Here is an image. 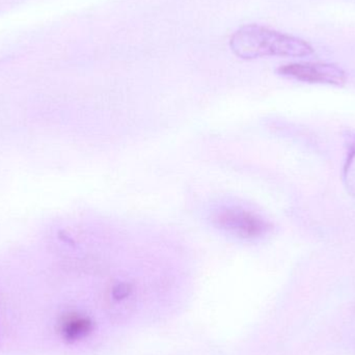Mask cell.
<instances>
[{
  "mask_svg": "<svg viewBox=\"0 0 355 355\" xmlns=\"http://www.w3.org/2000/svg\"><path fill=\"white\" fill-rule=\"evenodd\" d=\"M230 48L238 58H306L314 53L310 43L259 24L243 25L230 39Z\"/></svg>",
  "mask_w": 355,
  "mask_h": 355,
  "instance_id": "obj_1",
  "label": "cell"
},
{
  "mask_svg": "<svg viewBox=\"0 0 355 355\" xmlns=\"http://www.w3.org/2000/svg\"><path fill=\"white\" fill-rule=\"evenodd\" d=\"M211 220L217 229L243 240L259 239L270 231V225L262 217L238 207L219 208Z\"/></svg>",
  "mask_w": 355,
  "mask_h": 355,
  "instance_id": "obj_2",
  "label": "cell"
},
{
  "mask_svg": "<svg viewBox=\"0 0 355 355\" xmlns=\"http://www.w3.org/2000/svg\"><path fill=\"white\" fill-rule=\"evenodd\" d=\"M282 76L306 83L342 87L346 83V73L336 64L322 62H295L279 68Z\"/></svg>",
  "mask_w": 355,
  "mask_h": 355,
  "instance_id": "obj_3",
  "label": "cell"
},
{
  "mask_svg": "<svg viewBox=\"0 0 355 355\" xmlns=\"http://www.w3.org/2000/svg\"><path fill=\"white\" fill-rule=\"evenodd\" d=\"M93 329L91 319L83 315L72 314L62 317L60 322V333L67 342H75L87 337Z\"/></svg>",
  "mask_w": 355,
  "mask_h": 355,
  "instance_id": "obj_4",
  "label": "cell"
}]
</instances>
